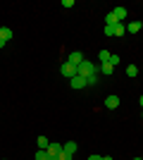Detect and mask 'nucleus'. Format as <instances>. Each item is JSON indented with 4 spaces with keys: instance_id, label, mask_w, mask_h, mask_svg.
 I'll list each match as a JSON object with an SVG mask.
<instances>
[{
    "instance_id": "a878e982",
    "label": "nucleus",
    "mask_w": 143,
    "mask_h": 160,
    "mask_svg": "<svg viewBox=\"0 0 143 160\" xmlns=\"http://www.w3.org/2000/svg\"><path fill=\"white\" fill-rule=\"evenodd\" d=\"M134 160H141V158H134Z\"/></svg>"
},
{
    "instance_id": "1a4fd4ad",
    "label": "nucleus",
    "mask_w": 143,
    "mask_h": 160,
    "mask_svg": "<svg viewBox=\"0 0 143 160\" xmlns=\"http://www.w3.org/2000/svg\"><path fill=\"white\" fill-rule=\"evenodd\" d=\"M76 148H79V146H76L74 141H67V143L62 146V151H64V153H69V155H74V153H76Z\"/></svg>"
},
{
    "instance_id": "dca6fc26",
    "label": "nucleus",
    "mask_w": 143,
    "mask_h": 160,
    "mask_svg": "<svg viewBox=\"0 0 143 160\" xmlns=\"http://www.w3.org/2000/svg\"><path fill=\"white\" fill-rule=\"evenodd\" d=\"M126 33V24H117L115 27V36H124Z\"/></svg>"
},
{
    "instance_id": "2eb2a0df",
    "label": "nucleus",
    "mask_w": 143,
    "mask_h": 160,
    "mask_svg": "<svg viewBox=\"0 0 143 160\" xmlns=\"http://www.w3.org/2000/svg\"><path fill=\"white\" fill-rule=\"evenodd\" d=\"M138 74V67L136 65H126V77H136Z\"/></svg>"
},
{
    "instance_id": "9d476101",
    "label": "nucleus",
    "mask_w": 143,
    "mask_h": 160,
    "mask_svg": "<svg viewBox=\"0 0 143 160\" xmlns=\"http://www.w3.org/2000/svg\"><path fill=\"white\" fill-rule=\"evenodd\" d=\"M98 72H100V74H107V77H110V74L115 72V67L110 65V62H102V65L98 67Z\"/></svg>"
},
{
    "instance_id": "ddd939ff",
    "label": "nucleus",
    "mask_w": 143,
    "mask_h": 160,
    "mask_svg": "<svg viewBox=\"0 0 143 160\" xmlns=\"http://www.w3.org/2000/svg\"><path fill=\"white\" fill-rule=\"evenodd\" d=\"M141 27H143L141 22H131L129 27H126V31H129V33H138V31H141Z\"/></svg>"
},
{
    "instance_id": "423d86ee",
    "label": "nucleus",
    "mask_w": 143,
    "mask_h": 160,
    "mask_svg": "<svg viewBox=\"0 0 143 160\" xmlns=\"http://www.w3.org/2000/svg\"><path fill=\"white\" fill-rule=\"evenodd\" d=\"M105 108H107V110L119 108V96H107V98H105Z\"/></svg>"
},
{
    "instance_id": "f3484780",
    "label": "nucleus",
    "mask_w": 143,
    "mask_h": 160,
    "mask_svg": "<svg viewBox=\"0 0 143 160\" xmlns=\"http://www.w3.org/2000/svg\"><path fill=\"white\" fill-rule=\"evenodd\" d=\"M36 160H50V155H48L45 151H38V153H36Z\"/></svg>"
},
{
    "instance_id": "cd10ccee",
    "label": "nucleus",
    "mask_w": 143,
    "mask_h": 160,
    "mask_svg": "<svg viewBox=\"0 0 143 160\" xmlns=\"http://www.w3.org/2000/svg\"><path fill=\"white\" fill-rule=\"evenodd\" d=\"M141 160H143V155H141Z\"/></svg>"
},
{
    "instance_id": "6ab92c4d",
    "label": "nucleus",
    "mask_w": 143,
    "mask_h": 160,
    "mask_svg": "<svg viewBox=\"0 0 143 160\" xmlns=\"http://www.w3.org/2000/svg\"><path fill=\"white\" fill-rule=\"evenodd\" d=\"M57 160H72V155H69V153H64V151H62V153L57 155Z\"/></svg>"
},
{
    "instance_id": "393cba45",
    "label": "nucleus",
    "mask_w": 143,
    "mask_h": 160,
    "mask_svg": "<svg viewBox=\"0 0 143 160\" xmlns=\"http://www.w3.org/2000/svg\"><path fill=\"white\" fill-rule=\"evenodd\" d=\"M138 103H141V108H143V96H141V98H138Z\"/></svg>"
},
{
    "instance_id": "412c9836",
    "label": "nucleus",
    "mask_w": 143,
    "mask_h": 160,
    "mask_svg": "<svg viewBox=\"0 0 143 160\" xmlns=\"http://www.w3.org/2000/svg\"><path fill=\"white\" fill-rule=\"evenodd\" d=\"M95 81H98V74H93V77H88V79H86V84H91V86H93Z\"/></svg>"
},
{
    "instance_id": "6e6552de",
    "label": "nucleus",
    "mask_w": 143,
    "mask_h": 160,
    "mask_svg": "<svg viewBox=\"0 0 143 160\" xmlns=\"http://www.w3.org/2000/svg\"><path fill=\"white\" fill-rule=\"evenodd\" d=\"M105 24H107V27H117V24H122V22H117L115 12L110 10V12H107V17H105Z\"/></svg>"
},
{
    "instance_id": "5701e85b",
    "label": "nucleus",
    "mask_w": 143,
    "mask_h": 160,
    "mask_svg": "<svg viewBox=\"0 0 143 160\" xmlns=\"http://www.w3.org/2000/svg\"><path fill=\"white\" fill-rule=\"evenodd\" d=\"M7 46V43H5V41H0V48H5Z\"/></svg>"
},
{
    "instance_id": "4be33fe9",
    "label": "nucleus",
    "mask_w": 143,
    "mask_h": 160,
    "mask_svg": "<svg viewBox=\"0 0 143 160\" xmlns=\"http://www.w3.org/2000/svg\"><path fill=\"white\" fill-rule=\"evenodd\" d=\"M88 160H102V155H88Z\"/></svg>"
},
{
    "instance_id": "7ed1b4c3",
    "label": "nucleus",
    "mask_w": 143,
    "mask_h": 160,
    "mask_svg": "<svg viewBox=\"0 0 143 160\" xmlns=\"http://www.w3.org/2000/svg\"><path fill=\"white\" fill-rule=\"evenodd\" d=\"M69 84H72V88H76V91H79V88H83V86H88V84H86V79H83V77H79V74H76V77H72V79H69Z\"/></svg>"
},
{
    "instance_id": "f8f14e48",
    "label": "nucleus",
    "mask_w": 143,
    "mask_h": 160,
    "mask_svg": "<svg viewBox=\"0 0 143 160\" xmlns=\"http://www.w3.org/2000/svg\"><path fill=\"white\" fill-rule=\"evenodd\" d=\"M112 12H115V17H117V22H122L124 17H126V7H115V10H112Z\"/></svg>"
},
{
    "instance_id": "a211bd4d",
    "label": "nucleus",
    "mask_w": 143,
    "mask_h": 160,
    "mask_svg": "<svg viewBox=\"0 0 143 160\" xmlns=\"http://www.w3.org/2000/svg\"><path fill=\"white\" fill-rule=\"evenodd\" d=\"M110 65H112V67H115V65H119V55H115V53L110 55Z\"/></svg>"
},
{
    "instance_id": "9b49d317",
    "label": "nucleus",
    "mask_w": 143,
    "mask_h": 160,
    "mask_svg": "<svg viewBox=\"0 0 143 160\" xmlns=\"http://www.w3.org/2000/svg\"><path fill=\"white\" fill-rule=\"evenodd\" d=\"M36 143H38V151H45V148L50 146V139H48V136H38Z\"/></svg>"
},
{
    "instance_id": "bb28decb",
    "label": "nucleus",
    "mask_w": 143,
    "mask_h": 160,
    "mask_svg": "<svg viewBox=\"0 0 143 160\" xmlns=\"http://www.w3.org/2000/svg\"><path fill=\"white\" fill-rule=\"evenodd\" d=\"M50 160H57V158H50Z\"/></svg>"
},
{
    "instance_id": "f257e3e1",
    "label": "nucleus",
    "mask_w": 143,
    "mask_h": 160,
    "mask_svg": "<svg viewBox=\"0 0 143 160\" xmlns=\"http://www.w3.org/2000/svg\"><path fill=\"white\" fill-rule=\"evenodd\" d=\"M76 74H79V77H83V79H88V77L98 74V67H95V65H93L91 60H83L81 65L76 67Z\"/></svg>"
},
{
    "instance_id": "0eeeda50",
    "label": "nucleus",
    "mask_w": 143,
    "mask_h": 160,
    "mask_svg": "<svg viewBox=\"0 0 143 160\" xmlns=\"http://www.w3.org/2000/svg\"><path fill=\"white\" fill-rule=\"evenodd\" d=\"M12 36H14V33H12V29H7V27H0V41H5V43H7V41L12 38Z\"/></svg>"
},
{
    "instance_id": "39448f33",
    "label": "nucleus",
    "mask_w": 143,
    "mask_h": 160,
    "mask_svg": "<svg viewBox=\"0 0 143 160\" xmlns=\"http://www.w3.org/2000/svg\"><path fill=\"white\" fill-rule=\"evenodd\" d=\"M45 153L50 155V158H57V155L62 153V146H60V143H50V146L45 148Z\"/></svg>"
},
{
    "instance_id": "20e7f679",
    "label": "nucleus",
    "mask_w": 143,
    "mask_h": 160,
    "mask_svg": "<svg viewBox=\"0 0 143 160\" xmlns=\"http://www.w3.org/2000/svg\"><path fill=\"white\" fill-rule=\"evenodd\" d=\"M83 60H86V58H83V53H79V50H74V53H72V55L67 58V62H72V65H76V67L81 65Z\"/></svg>"
},
{
    "instance_id": "aec40b11",
    "label": "nucleus",
    "mask_w": 143,
    "mask_h": 160,
    "mask_svg": "<svg viewBox=\"0 0 143 160\" xmlns=\"http://www.w3.org/2000/svg\"><path fill=\"white\" fill-rule=\"evenodd\" d=\"M105 36H115V27H105Z\"/></svg>"
},
{
    "instance_id": "b1692460",
    "label": "nucleus",
    "mask_w": 143,
    "mask_h": 160,
    "mask_svg": "<svg viewBox=\"0 0 143 160\" xmlns=\"http://www.w3.org/2000/svg\"><path fill=\"white\" fill-rule=\"evenodd\" d=\"M102 160H112V158H110V155H102Z\"/></svg>"
},
{
    "instance_id": "4468645a",
    "label": "nucleus",
    "mask_w": 143,
    "mask_h": 160,
    "mask_svg": "<svg viewBox=\"0 0 143 160\" xmlns=\"http://www.w3.org/2000/svg\"><path fill=\"white\" fill-rule=\"evenodd\" d=\"M110 55H112L110 50H100V53H98V60H100V65H102V62H110Z\"/></svg>"
},
{
    "instance_id": "f03ea898",
    "label": "nucleus",
    "mask_w": 143,
    "mask_h": 160,
    "mask_svg": "<svg viewBox=\"0 0 143 160\" xmlns=\"http://www.w3.org/2000/svg\"><path fill=\"white\" fill-rule=\"evenodd\" d=\"M60 74L64 77V79H72V77H76V65H72V62H64V65L60 67Z\"/></svg>"
}]
</instances>
